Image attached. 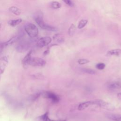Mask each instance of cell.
<instances>
[{
	"label": "cell",
	"mask_w": 121,
	"mask_h": 121,
	"mask_svg": "<svg viewBox=\"0 0 121 121\" xmlns=\"http://www.w3.org/2000/svg\"><path fill=\"white\" fill-rule=\"evenodd\" d=\"M25 30L27 35L31 38L36 37L38 34L37 27L32 23H28L25 26Z\"/></svg>",
	"instance_id": "obj_1"
},
{
	"label": "cell",
	"mask_w": 121,
	"mask_h": 121,
	"mask_svg": "<svg viewBox=\"0 0 121 121\" xmlns=\"http://www.w3.org/2000/svg\"><path fill=\"white\" fill-rule=\"evenodd\" d=\"M61 4L56 1H53L51 3V7L54 9H58L61 7Z\"/></svg>",
	"instance_id": "obj_17"
},
{
	"label": "cell",
	"mask_w": 121,
	"mask_h": 121,
	"mask_svg": "<svg viewBox=\"0 0 121 121\" xmlns=\"http://www.w3.org/2000/svg\"><path fill=\"white\" fill-rule=\"evenodd\" d=\"M32 51H30L28 52V53L26 55V56L24 58V59L22 60V64L24 66V67H27V62L32 57Z\"/></svg>",
	"instance_id": "obj_11"
},
{
	"label": "cell",
	"mask_w": 121,
	"mask_h": 121,
	"mask_svg": "<svg viewBox=\"0 0 121 121\" xmlns=\"http://www.w3.org/2000/svg\"><path fill=\"white\" fill-rule=\"evenodd\" d=\"M52 42V39L50 37H44L39 39L37 42V46L39 48H43L48 45Z\"/></svg>",
	"instance_id": "obj_6"
},
{
	"label": "cell",
	"mask_w": 121,
	"mask_h": 121,
	"mask_svg": "<svg viewBox=\"0 0 121 121\" xmlns=\"http://www.w3.org/2000/svg\"><path fill=\"white\" fill-rule=\"evenodd\" d=\"M46 64V61L43 59L39 57H31L27 62V65H30L34 67H42Z\"/></svg>",
	"instance_id": "obj_3"
},
{
	"label": "cell",
	"mask_w": 121,
	"mask_h": 121,
	"mask_svg": "<svg viewBox=\"0 0 121 121\" xmlns=\"http://www.w3.org/2000/svg\"><path fill=\"white\" fill-rule=\"evenodd\" d=\"M22 21V20L20 18L16 19V20H10L9 21L8 24L10 26H16L17 25L19 24Z\"/></svg>",
	"instance_id": "obj_16"
},
{
	"label": "cell",
	"mask_w": 121,
	"mask_h": 121,
	"mask_svg": "<svg viewBox=\"0 0 121 121\" xmlns=\"http://www.w3.org/2000/svg\"><path fill=\"white\" fill-rule=\"evenodd\" d=\"M69 7H73L74 6V4L72 0H62Z\"/></svg>",
	"instance_id": "obj_24"
},
{
	"label": "cell",
	"mask_w": 121,
	"mask_h": 121,
	"mask_svg": "<svg viewBox=\"0 0 121 121\" xmlns=\"http://www.w3.org/2000/svg\"><path fill=\"white\" fill-rule=\"evenodd\" d=\"M82 71L84 72V73L89 74H91V75H94L96 73L95 71L94 70L91 69H88V68H83L82 69Z\"/></svg>",
	"instance_id": "obj_19"
},
{
	"label": "cell",
	"mask_w": 121,
	"mask_h": 121,
	"mask_svg": "<svg viewBox=\"0 0 121 121\" xmlns=\"http://www.w3.org/2000/svg\"><path fill=\"white\" fill-rule=\"evenodd\" d=\"M94 101H86V102H84L82 103H80L78 107V109L79 111H82L89 107V106L91 105H94Z\"/></svg>",
	"instance_id": "obj_9"
},
{
	"label": "cell",
	"mask_w": 121,
	"mask_h": 121,
	"mask_svg": "<svg viewBox=\"0 0 121 121\" xmlns=\"http://www.w3.org/2000/svg\"><path fill=\"white\" fill-rule=\"evenodd\" d=\"M0 75H1V74H0Z\"/></svg>",
	"instance_id": "obj_29"
},
{
	"label": "cell",
	"mask_w": 121,
	"mask_h": 121,
	"mask_svg": "<svg viewBox=\"0 0 121 121\" xmlns=\"http://www.w3.org/2000/svg\"><path fill=\"white\" fill-rule=\"evenodd\" d=\"M95 66H96V69H98L102 70V69H104V68H105V64H104V63L100 62V63H97V64Z\"/></svg>",
	"instance_id": "obj_23"
},
{
	"label": "cell",
	"mask_w": 121,
	"mask_h": 121,
	"mask_svg": "<svg viewBox=\"0 0 121 121\" xmlns=\"http://www.w3.org/2000/svg\"><path fill=\"white\" fill-rule=\"evenodd\" d=\"M88 22L87 20L86 19H82L79 22L78 25V29H82L84 26H86Z\"/></svg>",
	"instance_id": "obj_18"
},
{
	"label": "cell",
	"mask_w": 121,
	"mask_h": 121,
	"mask_svg": "<svg viewBox=\"0 0 121 121\" xmlns=\"http://www.w3.org/2000/svg\"><path fill=\"white\" fill-rule=\"evenodd\" d=\"M107 117L113 121H121V115L110 113L107 115Z\"/></svg>",
	"instance_id": "obj_12"
},
{
	"label": "cell",
	"mask_w": 121,
	"mask_h": 121,
	"mask_svg": "<svg viewBox=\"0 0 121 121\" xmlns=\"http://www.w3.org/2000/svg\"><path fill=\"white\" fill-rule=\"evenodd\" d=\"M65 121V120H59V121Z\"/></svg>",
	"instance_id": "obj_27"
},
{
	"label": "cell",
	"mask_w": 121,
	"mask_h": 121,
	"mask_svg": "<svg viewBox=\"0 0 121 121\" xmlns=\"http://www.w3.org/2000/svg\"><path fill=\"white\" fill-rule=\"evenodd\" d=\"M9 59L7 56H3L0 58V74H2L5 71V70L8 65Z\"/></svg>",
	"instance_id": "obj_7"
},
{
	"label": "cell",
	"mask_w": 121,
	"mask_h": 121,
	"mask_svg": "<svg viewBox=\"0 0 121 121\" xmlns=\"http://www.w3.org/2000/svg\"><path fill=\"white\" fill-rule=\"evenodd\" d=\"M117 97L118 99L121 100V93H119L117 94Z\"/></svg>",
	"instance_id": "obj_25"
},
{
	"label": "cell",
	"mask_w": 121,
	"mask_h": 121,
	"mask_svg": "<svg viewBox=\"0 0 121 121\" xmlns=\"http://www.w3.org/2000/svg\"><path fill=\"white\" fill-rule=\"evenodd\" d=\"M121 55V49H115L110 50L107 52L106 53V56H120Z\"/></svg>",
	"instance_id": "obj_10"
},
{
	"label": "cell",
	"mask_w": 121,
	"mask_h": 121,
	"mask_svg": "<svg viewBox=\"0 0 121 121\" xmlns=\"http://www.w3.org/2000/svg\"><path fill=\"white\" fill-rule=\"evenodd\" d=\"M94 105H96L100 107L109 111H113L115 109L114 106L111 104L107 103L104 100L97 99L94 100Z\"/></svg>",
	"instance_id": "obj_4"
},
{
	"label": "cell",
	"mask_w": 121,
	"mask_h": 121,
	"mask_svg": "<svg viewBox=\"0 0 121 121\" xmlns=\"http://www.w3.org/2000/svg\"><path fill=\"white\" fill-rule=\"evenodd\" d=\"M45 121H54V120H51V119H50L49 118V117L48 116V117L46 118Z\"/></svg>",
	"instance_id": "obj_26"
},
{
	"label": "cell",
	"mask_w": 121,
	"mask_h": 121,
	"mask_svg": "<svg viewBox=\"0 0 121 121\" xmlns=\"http://www.w3.org/2000/svg\"><path fill=\"white\" fill-rule=\"evenodd\" d=\"M75 30H76L75 26L74 24H72L69 29V31H68L69 35L70 36H72L74 34Z\"/></svg>",
	"instance_id": "obj_20"
},
{
	"label": "cell",
	"mask_w": 121,
	"mask_h": 121,
	"mask_svg": "<svg viewBox=\"0 0 121 121\" xmlns=\"http://www.w3.org/2000/svg\"><path fill=\"white\" fill-rule=\"evenodd\" d=\"M48 116V112H45L44 114L39 116L37 118V121H45L46 118Z\"/></svg>",
	"instance_id": "obj_21"
},
{
	"label": "cell",
	"mask_w": 121,
	"mask_h": 121,
	"mask_svg": "<svg viewBox=\"0 0 121 121\" xmlns=\"http://www.w3.org/2000/svg\"><path fill=\"white\" fill-rule=\"evenodd\" d=\"M109 88L110 89H120L121 88V82L116 81L112 83L109 85Z\"/></svg>",
	"instance_id": "obj_15"
},
{
	"label": "cell",
	"mask_w": 121,
	"mask_h": 121,
	"mask_svg": "<svg viewBox=\"0 0 121 121\" xmlns=\"http://www.w3.org/2000/svg\"><path fill=\"white\" fill-rule=\"evenodd\" d=\"M9 10L10 12H11V13L17 16L20 15V14L21 13V10L17 7H15V6H12L10 7Z\"/></svg>",
	"instance_id": "obj_13"
},
{
	"label": "cell",
	"mask_w": 121,
	"mask_h": 121,
	"mask_svg": "<svg viewBox=\"0 0 121 121\" xmlns=\"http://www.w3.org/2000/svg\"><path fill=\"white\" fill-rule=\"evenodd\" d=\"M29 45L27 42L26 41H21L19 43L17 47V50L18 52H22L26 50L28 48Z\"/></svg>",
	"instance_id": "obj_8"
},
{
	"label": "cell",
	"mask_w": 121,
	"mask_h": 121,
	"mask_svg": "<svg viewBox=\"0 0 121 121\" xmlns=\"http://www.w3.org/2000/svg\"><path fill=\"white\" fill-rule=\"evenodd\" d=\"M35 21L36 22V23L38 24V25L42 29L48 30V31H57L56 28L52 26H50L46 23H45L42 17H41L40 15L36 16L35 18Z\"/></svg>",
	"instance_id": "obj_2"
},
{
	"label": "cell",
	"mask_w": 121,
	"mask_h": 121,
	"mask_svg": "<svg viewBox=\"0 0 121 121\" xmlns=\"http://www.w3.org/2000/svg\"><path fill=\"white\" fill-rule=\"evenodd\" d=\"M78 64L80 65H83L86 63H88L90 62V61L86 59H80L78 60Z\"/></svg>",
	"instance_id": "obj_22"
},
{
	"label": "cell",
	"mask_w": 121,
	"mask_h": 121,
	"mask_svg": "<svg viewBox=\"0 0 121 121\" xmlns=\"http://www.w3.org/2000/svg\"><path fill=\"white\" fill-rule=\"evenodd\" d=\"M1 24L0 23V28H1Z\"/></svg>",
	"instance_id": "obj_28"
},
{
	"label": "cell",
	"mask_w": 121,
	"mask_h": 121,
	"mask_svg": "<svg viewBox=\"0 0 121 121\" xmlns=\"http://www.w3.org/2000/svg\"><path fill=\"white\" fill-rule=\"evenodd\" d=\"M42 96L44 98L50 99L54 103H57L60 100L59 96L51 91H44L42 93Z\"/></svg>",
	"instance_id": "obj_5"
},
{
	"label": "cell",
	"mask_w": 121,
	"mask_h": 121,
	"mask_svg": "<svg viewBox=\"0 0 121 121\" xmlns=\"http://www.w3.org/2000/svg\"><path fill=\"white\" fill-rule=\"evenodd\" d=\"M19 37L18 36H15L13 37L12 38H11V39H10L9 41H8L7 42L3 43V45L5 47H7L9 45H10L12 44H13L14 43H15V42H16L19 39Z\"/></svg>",
	"instance_id": "obj_14"
}]
</instances>
